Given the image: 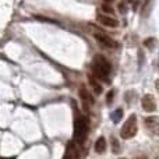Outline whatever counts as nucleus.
Segmentation results:
<instances>
[{
    "mask_svg": "<svg viewBox=\"0 0 159 159\" xmlns=\"http://www.w3.org/2000/svg\"><path fill=\"white\" fill-rule=\"evenodd\" d=\"M91 69H92V73L95 77L101 80H107L110 74V70H112V66H110V63L107 61L106 57H103L102 55H96L93 57Z\"/></svg>",
    "mask_w": 159,
    "mask_h": 159,
    "instance_id": "1",
    "label": "nucleus"
},
{
    "mask_svg": "<svg viewBox=\"0 0 159 159\" xmlns=\"http://www.w3.org/2000/svg\"><path fill=\"white\" fill-rule=\"evenodd\" d=\"M88 131H89V120L85 116H81V117L75 119L74 123V143L77 144H82L85 141L88 135Z\"/></svg>",
    "mask_w": 159,
    "mask_h": 159,
    "instance_id": "2",
    "label": "nucleus"
},
{
    "mask_svg": "<svg viewBox=\"0 0 159 159\" xmlns=\"http://www.w3.org/2000/svg\"><path fill=\"white\" fill-rule=\"evenodd\" d=\"M135 134H137V117H135V115H131L121 127L120 137L123 140H129V138L134 137Z\"/></svg>",
    "mask_w": 159,
    "mask_h": 159,
    "instance_id": "3",
    "label": "nucleus"
},
{
    "mask_svg": "<svg viewBox=\"0 0 159 159\" xmlns=\"http://www.w3.org/2000/svg\"><path fill=\"white\" fill-rule=\"evenodd\" d=\"M141 103H143V109L145 112H155L157 110V101H155L154 95H151V93L144 96Z\"/></svg>",
    "mask_w": 159,
    "mask_h": 159,
    "instance_id": "4",
    "label": "nucleus"
},
{
    "mask_svg": "<svg viewBox=\"0 0 159 159\" xmlns=\"http://www.w3.org/2000/svg\"><path fill=\"white\" fill-rule=\"evenodd\" d=\"M93 36H95L96 41H98L101 45H103V46H106V48H115V46H116L115 41H113L110 36L105 35V34H102V32H95V34H93Z\"/></svg>",
    "mask_w": 159,
    "mask_h": 159,
    "instance_id": "5",
    "label": "nucleus"
},
{
    "mask_svg": "<svg viewBox=\"0 0 159 159\" xmlns=\"http://www.w3.org/2000/svg\"><path fill=\"white\" fill-rule=\"evenodd\" d=\"M96 20H98L102 25H106V27H110V28L119 27V21H117V20H115L113 17H107V16H105V14L99 13L98 16H96Z\"/></svg>",
    "mask_w": 159,
    "mask_h": 159,
    "instance_id": "6",
    "label": "nucleus"
},
{
    "mask_svg": "<svg viewBox=\"0 0 159 159\" xmlns=\"http://www.w3.org/2000/svg\"><path fill=\"white\" fill-rule=\"evenodd\" d=\"M80 96H81V99L84 101L85 110H88V106L93 103V98H92V95H91V93L88 92L87 88H85V87H81V88H80Z\"/></svg>",
    "mask_w": 159,
    "mask_h": 159,
    "instance_id": "7",
    "label": "nucleus"
},
{
    "mask_svg": "<svg viewBox=\"0 0 159 159\" xmlns=\"http://www.w3.org/2000/svg\"><path fill=\"white\" fill-rule=\"evenodd\" d=\"M105 149H106V140L105 137H99L95 143V151L96 154H103Z\"/></svg>",
    "mask_w": 159,
    "mask_h": 159,
    "instance_id": "8",
    "label": "nucleus"
},
{
    "mask_svg": "<svg viewBox=\"0 0 159 159\" xmlns=\"http://www.w3.org/2000/svg\"><path fill=\"white\" fill-rule=\"evenodd\" d=\"M63 159H78L77 149L74 148V145H73V144H70V145L67 147V152H66V155H64Z\"/></svg>",
    "mask_w": 159,
    "mask_h": 159,
    "instance_id": "9",
    "label": "nucleus"
},
{
    "mask_svg": "<svg viewBox=\"0 0 159 159\" xmlns=\"http://www.w3.org/2000/svg\"><path fill=\"white\" fill-rule=\"evenodd\" d=\"M88 81H89V84H91V87H92V89H93V92L96 93V95H101V92H102V88H101V85L96 82V80H93L91 75H88Z\"/></svg>",
    "mask_w": 159,
    "mask_h": 159,
    "instance_id": "10",
    "label": "nucleus"
},
{
    "mask_svg": "<svg viewBox=\"0 0 159 159\" xmlns=\"http://www.w3.org/2000/svg\"><path fill=\"white\" fill-rule=\"evenodd\" d=\"M121 116H123V110H121V109L115 110V112L112 113V120H113V123H119V121H120V119H121Z\"/></svg>",
    "mask_w": 159,
    "mask_h": 159,
    "instance_id": "11",
    "label": "nucleus"
},
{
    "mask_svg": "<svg viewBox=\"0 0 159 159\" xmlns=\"http://www.w3.org/2000/svg\"><path fill=\"white\" fill-rule=\"evenodd\" d=\"M145 124H147V126L157 124V117H148V119H145Z\"/></svg>",
    "mask_w": 159,
    "mask_h": 159,
    "instance_id": "12",
    "label": "nucleus"
},
{
    "mask_svg": "<svg viewBox=\"0 0 159 159\" xmlns=\"http://www.w3.org/2000/svg\"><path fill=\"white\" fill-rule=\"evenodd\" d=\"M102 10H103V13H107V14H112V13H113V8L109 7L107 4H103V6H102Z\"/></svg>",
    "mask_w": 159,
    "mask_h": 159,
    "instance_id": "13",
    "label": "nucleus"
},
{
    "mask_svg": "<svg viewBox=\"0 0 159 159\" xmlns=\"http://www.w3.org/2000/svg\"><path fill=\"white\" fill-rule=\"evenodd\" d=\"M113 93H115V91H109V93H107V98H106V102H107V103H110V102H112Z\"/></svg>",
    "mask_w": 159,
    "mask_h": 159,
    "instance_id": "14",
    "label": "nucleus"
},
{
    "mask_svg": "<svg viewBox=\"0 0 159 159\" xmlns=\"http://www.w3.org/2000/svg\"><path fill=\"white\" fill-rule=\"evenodd\" d=\"M152 43H154V38H149L148 41L144 42V45H145V46H152Z\"/></svg>",
    "mask_w": 159,
    "mask_h": 159,
    "instance_id": "15",
    "label": "nucleus"
},
{
    "mask_svg": "<svg viewBox=\"0 0 159 159\" xmlns=\"http://www.w3.org/2000/svg\"><path fill=\"white\" fill-rule=\"evenodd\" d=\"M105 2H112V0H105Z\"/></svg>",
    "mask_w": 159,
    "mask_h": 159,
    "instance_id": "16",
    "label": "nucleus"
},
{
    "mask_svg": "<svg viewBox=\"0 0 159 159\" xmlns=\"http://www.w3.org/2000/svg\"><path fill=\"white\" fill-rule=\"evenodd\" d=\"M120 159H126V158H120Z\"/></svg>",
    "mask_w": 159,
    "mask_h": 159,
    "instance_id": "17",
    "label": "nucleus"
}]
</instances>
